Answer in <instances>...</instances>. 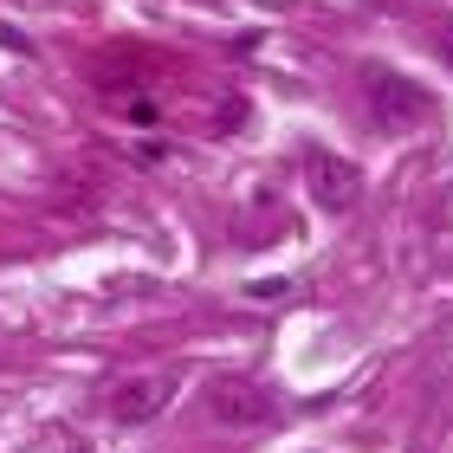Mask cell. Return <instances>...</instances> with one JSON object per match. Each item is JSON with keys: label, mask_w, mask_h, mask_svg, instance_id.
I'll use <instances>...</instances> for the list:
<instances>
[{"label": "cell", "mask_w": 453, "mask_h": 453, "mask_svg": "<svg viewBox=\"0 0 453 453\" xmlns=\"http://www.w3.org/2000/svg\"><path fill=\"white\" fill-rule=\"evenodd\" d=\"M72 453H97V447H72Z\"/></svg>", "instance_id": "cell-6"}, {"label": "cell", "mask_w": 453, "mask_h": 453, "mask_svg": "<svg viewBox=\"0 0 453 453\" xmlns=\"http://www.w3.org/2000/svg\"><path fill=\"white\" fill-rule=\"evenodd\" d=\"M311 195L324 201V208H357V195H363V181H357V169H349L343 156H311Z\"/></svg>", "instance_id": "cell-4"}, {"label": "cell", "mask_w": 453, "mask_h": 453, "mask_svg": "<svg viewBox=\"0 0 453 453\" xmlns=\"http://www.w3.org/2000/svg\"><path fill=\"white\" fill-rule=\"evenodd\" d=\"M208 408L226 421V427H265L279 415V402L265 395L259 382H246V376H220L214 388H208Z\"/></svg>", "instance_id": "cell-3"}, {"label": "cell", "mask_w": 453, "mask_h": 453, "mask_svg": "<svg viewBox=\"0 0 453 453\" xmlns=\"http://www.w3.org/2000/svg\"><path fill=\"white\" fill-rule=\"evenodd\" d=\"M169 402H175V376H169V369H150V376L117 382V395H111V421L142 427V421H156Z\"/></svg>", "instance_id": "cell-2"}, {"label": "cell", "mask_w": 453, "mask_h": 453, "mask_svg": "<svg viewBox=\"0 0 453 453\" xmlns=\"http://www.w3.org/2000/svg\"><path fill=\"white\" fill-rule=\"evenodd\" d=\"M441 52H447V65H453V27H447V33H441Z\"/></svg>", "instance_id": "cell-5"}, {"label": "cell", "mask_w": 453, "mask_h": 453, "mask_svg": "<svg viewBox=\"0 0 453 453\" xmlns=\"http://www.w3.org/2000/svg\"><path fill=\"white\" fill-rule=\"evenodd\" d=\"M363 91H369V111H376L382 130H415V123H427V111H434V97L402 72H369Z\"/></svg>", "instance_id": "cell-1"}]
</instances>
